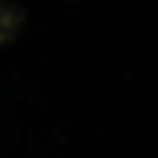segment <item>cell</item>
Segmentation results:
<instances>
[{
    "mask_svg": "<svg viewBox=\"0 0 158 158\" xmlns=\"http://www.w3.org/2000/svg\"><path fill=\"white\" fill-rule=\"evenodd\" d=\"M25 28V7L18 0H0V46L14 42Z\"/></svg>",
    "mask_w": 158,
    "mask_h": 158,
    "instance_id": "obj_1",
    "label": "cell"
}]
</instances>
